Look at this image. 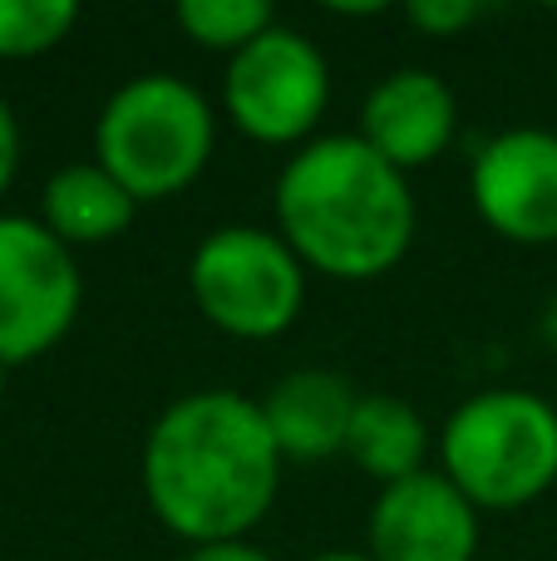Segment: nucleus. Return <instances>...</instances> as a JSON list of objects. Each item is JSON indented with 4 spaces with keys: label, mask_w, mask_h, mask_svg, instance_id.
<instances>
[{
    "label": "nucleus",
    "mask_w": 557,
    "mask_h": 561,
    "mask_svg": "<svg viewBox=\"0 0 557 561\" xmlns=\"http://www.w3.org/2000/svg\"><path fill=\"white\" fill-rule=\"evenodd\" d=\"M148 513L187 547L247 542L282 488V448L257 399L197 389L154 419L138 454Z\"/></svg>",
    "instance_id": "f257e3e1"
},
{
    "label": "nucleus",
    "mask_w": 557,
    "mask_h": 561,
    "mask_svg": "<svg viewBox=\"0 0 557 561\" xmlns=\"http://www.w3.org/2000/svg\"><path fill=\"white\" fill-rule=\"evenodd\" d=\"M276 237L306 272L331 280H380L414 242L410 178L361 134H326L296 148L276 178Z\"/></svg>",
    "instance_id": "f03ea898"
},
{
    "label": "nucleus",
    "mask_w": 557,
    "mask_h": 561,
    "mask_svg": "<svg viewBox=\"0 0 557 561\" xmlns=\"http://www.w3.org/2000/svg\"><path fill=\"white\" fill-rule=\"evenodd\" d=\"M217 148V114L178 75H138L104 99L94 163L128 187L138 207L168 203L203 178Z\"/></svg>",
    "instance_id": "7ed1b4c3"
},
{
    "label": "nucleus",
    "mask_w": 557,
    "mask_h": 561,
    "mask_svg": "<svg viewBox=\"0 0 557 561\" xmlns=\"http://www.w3.org/2000/svg\"><path fill=\"white\" fill-rule=\"evenodd\" d=\"M440 463L479 513H519L557 483V409L533 389H484L450 414Z\"/></svg>",
    "instance_id": "20e7f679"
},
{
    "label": "nucleus",
    "mask_w": 557,
    "mask_h": 561,
    "mask_svg": "<svg viewBox=\"0 0 557 561\" xmlns=\"http://www.w3.org/2000/svg\"><path fill=\"white\" fill-rule=\"evenodd\" d=\"M187 290L223 335L276 340L306 306V266L272 227H217L187 262Z\"/></svg>",
    "instance_id": "39448f33"
},
{
    "label": "nucleus",
    "mask_w": 557,
    "mask_h": 561,
    "mask_svg": "<svg viewBox=\"0 0 557 561\" xmlns=\"http://www.w3.org/2000/svg\"><path fill=\"white\" fill-rule=\"evenodd\" d=\"M223 108L252 144L306 148L331 108V65L316 39L276 20L262 39L227 59Z\"/></svg>",
    "instance_id": "423d86ee"
},
{
    "label": "nucleus",
    "mask_w": 557,
    "mask_h": 561,
    "mask_svg": "<svg viewBox=\"0 0 557 561\" xmlns=\"http://www.w3.org/2000/svg\"><path fill=\"white\" fill-rule=\"evenodd\" d=\"M79 262L39 217H0V365L49 355L79 320Z\"/></svg>",
    "instance_id": "0eeeda50"
},
{
    "label": "nucleus",
    "mask_w": 557,
    "mask_h": 561,
    "mask_svg": "<svg viewBox=\"0 0 557 561\" xmlns=\"http://www.w3.org/2000/svg\"><path fill=\"white\" fill-rule=\"evenodd\" d=\"M469 197L484 227L519 247L557 242V134L509 128L474 153Z\"/></svg>",
    "instance_id": "6e6552de"
},
{
    "label": "nucleus",
    "mask_w": 557,
    "mask_h": 561,
    "mask_svg": "<svg viewBox=\"0 0 557 561\" xmlns=\"http://www.w3.org/2000/svg\"><path fill=\"white\" fill-rule=\"evenodd\" d=\"M375 561H474L479 557V507L444 473H414L380 488L371 507Z\"/></svg>",
    "instance_id": "1a4fd4ad"
},
{
    "label": "nucleus",
    "mask_w": 557,
    "mask_h": 561,
    "mask_svg": "<svg viewBox=\"0 0 557 561\" xmlns=\"http://www.w3.org/2000/svg\"><path fill=\"white\" fill-rule=\"evenodd\" d=\"M454 128H459L454 89L434 69H414V65L390 69L365 94L361 108V138L390 168H400L405 178L414 168H430L434 158H444V148L454 144Z\"/></svg>",
    "instance_id": "9d476101"
},
{
    "label": "nucleus",
    "mask_w": 557,
    "mask_h": 561,
    "mask_svg": "<svg viewBox=\"0 0 557 561\" xmlns=\"http://www.w3.org/2000/svg\"><path fill=\"white\" fill-rule=\"evenodd\" d=\"M355 404L361 394L351 389V379L331 375V369H292L257 399L282 458H302V463L345 454Z\"/></svg>",
    "instance_id": "9b49d317"
},
{
    "label": "nucleus",
    "mask_w": 557,
    "mask_h": 561,
    "mask_svg": "<svg viewBox=\"0 0 557 561\" xmlns=\"http://www.w3.org/2000/svg\"><path fill=\"white\" fill-rule=\"evenodd\" d=\"M138 217V203L128 197V187L114 173H104L99 163H69L45 183L39 197V222L69 247H104L114 237H124Z\"/></svg>",
    "instance_id": "f8f14e48"
},
{
    "label": "nucleus",
    "mask_w": 557,
    "mask_h": 561,
    "mask_svg": "<svg viewBox=\"0 0 557 561\" xmlns=\"http://www.w3.org/2000/svg\"><path fill=\"white\" fill-rule=\"evenodd\" d=\"M345 458L361 473H371L380 488L405 483V478L424 473L430 424L420 419V409L395 394H361L351 419V438H345Z\"/></svg>",
    "instance_id": "ddd939ff"
},
{
    "label": "nucleus",
    "mask_w": 557,
    "mask_h": 561,
    "mask_svg": "<svg viewBox=\"0 0 557 561\" xmlns=\"http://www.w3.org/2000/svg\"><path fill=\"white\" fill-rule=\"evenodd\" d=\"M276 25L266 0H183L178 5V30L193 45L217 49V55H242L252 39H262Z\"/></svg>",
    "instance_id": "4468645a"
},
{
    "label": "nucleus",
    "mask_w": 557,
    "mask_h": 561,
    "mask_svg": "<svg viewBox=\"0 0 557 561\" xmlns=\"http://www.w3.org/2000/svg\"><path fill=\"white\" fill-rule=\"evenodd\" d=\"M79 25L69 0H0V59H35L65 45Z\"/></svg>",
    "instance_id": "2eb2a0df"
},
{
    "label": "nucleus",
    "mask_w": 557,
    "mask_h": 561,
    "mask_svg": "<svg viewBox=\"0 0 557 561\" xmlns=\"http://www.w3.org/2000/svg\"><path fill=\"white\" fill-rule=\"evenodd\" d=\"M405 15H410V25L424 30V35L450 39V35H459V30H469L474 20L484 15V5H474V0H414Z\"/></svg>",
    "instance_id": "dca6fc26"
},
{
    "label": "nucleus",
    "mask_w": 557,
    "mask_h": 561,
    "mask_svg": "<svg viewBox=\"0 0 557 561\" xmlns=\"http://www.w3.org/2000/svg\"><path fill=\"white\" fill-rule=\"evenodd\" d=\"M20 173V124H15V108L0 99V197L10 193Z\"/></svg>",
    "instance_id": "f3484780"
},
{
    "label": "nucleus",
    "mask_w": 557,
    "mask_h": 561,
    "mask_svg": "<svg viewBox=\"0 0 557 561\" xmlns=\"http://www.w3.org/2000/svg\"><path fill=\"white\" fill-rule=\"evenodd\" d=\"M183 561H276V557H266L252 542H213V547H193Z\"/></svg>",
    "instance_id": "a211bd4d"
},
{
    "label": "nucleus",
    "mask_w": 557,
    "mask_h": 561,
    "mask_svg": "<svg viewBox=\"0 0 557 561\" xmlns=\"http://www.w3.org/2000/svg\"><path fill=\"white\" fill-rule=\"evenodd\" d=\"M316 561H375L371 552H321Z\"/></svg>",
    "instance_id": "6ab92c4d"
},
{
    "label": "nucleus",
    "mask_w": 557,
    "mask_h": 561,
    "mask_svg": "<svg viewBox=\"0 0 557 561\" xmlns=\"http://www.w3.org/2000/svg\"><path fill=\"white\" fill-rule=\"evenodd\" d=\"M0 389H5V365H0Z\"/></svg>",
    "instance_id": "aec40b11"
}]
</instances>
